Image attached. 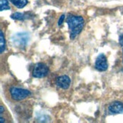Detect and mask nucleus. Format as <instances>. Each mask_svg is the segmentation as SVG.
I'll return each mask as SVG.
<instances>
[{
    "label": "nucleus",
    "instance_id": "f257e3e1",
    "mask_svg": "<svg viewBox=\"0 0 123 123\" xmlns=\"http://www.w3.org/2000/svg\"><path fill=\"white\" fill-rule=\"evenodd\" d=\"M66 23L70 30V38L74 39L81 32L84 25V20L81 16L69 15L66 19Z\"/></svg>",
    "mask_w": 123,
    "mask_h": 123
},
{
    "label": "nucleus",
    "instance_id": "f03ea898",
    "mask_svg": "<svg viewBox=\"0 0 123 123\" xmlns=\"http://www.w3.org/2000/svg\"><path fill=\"white\" fill-rule=\"evenodd\" d=\"M9 92L11 94V98L15 101L22 100L31 94V92L29 90L23 89L21 88H16V87L11 88Z\"/></svg>",
    "mask_w": 123,
    "mask_h": 123
},
{
    "label": "nucleus",
    "instance_id": "7ed1b4c3",
    "mask_svg": "<svg viewBox=\"0 0 123 123\" xmlns=\"http://www.w3.org/2000/svg\"><path fill=\"white\" fill-rule=\"evenodd\" d=\"M29 39H30L29 34L28 33H25V32L16 33L12 38L13 44L15 46L21 48V49H22V48L25 47L28 45Z\"/></svg>",
    "mask_w": 123,
    "mask_h": 123
},
{
    "label": "nucleus",
    "instance_id": "20e7f679",
    "mask_svg": "<svg viewBox=\"0 0 123 123\" xmlns=\"http://www.w3.org/2000/svg\"><path fill=\"white\" fill-rule=\"evenodd\" d=\"M49 68L46 64L43 63H36L33 69V76L35 78H43L49 73Z\"/></svg>",
    "mask_w": 123,
    "mask_h": 123
},
{
    "label": "nucleus",
    "instance_id": "39448f33",
    "mask_svg": "<svg viewBox=\"0 0 123 123\" xmlns=\"http://www.w3.org/2000/svg\"><path fill=\"white\" fill-rule=\"evenodd\" d=\"M95 68L99 71H106L108 68L106 57L103 54H100L97 57L95 62Z\"/></svg>",
    "mask_w": 123,
    "mask_h": 123
},
{
    "label": "nucleus",
    "instance_id": "423d86ee",
    "mask_svg": "<svg viewBox=\"0 0 123 123\" xmlns=\"http://www.w3.org/2000/svg\"><path fill=\"white\" fill-rule=\"evenodd\" d=\"M71 79L68 76H62L58 77L56 79V85L57 86L62 89H68L70 86Z\"/></svg>",
    "mask_w": 123,
    "mask_h": 123
},
{
    "label": "nucleus",
    "instance_id": "0eeeda50",
    "mask_svg": "<svg viewBox=\"0 0 123 123\" xmlns=\"http://www.w3.org/2000/svg\"><path fill=\"white\" fill-rule=\"evenodd\" d=\"M109 111L112 114L123 113V104L119 101H116V102L110 104L109 106Z\"/></svg>",
    "mask_w": 123,
    "mask_h": 123
},
{
    "label": "nucleus",
    "instance_id": "6e6552de",
    "mask_svg": "<svg viewBox=\"0 0 123 123\" xmlns=\"http://www.w3.org/2000/svg\"><path fill=\"white\" fill-rule=\"evenodd\" d=\"M9 1L18 8H22L28 4V0H9Z\"/></svg>",
    "mask_w": 123,
    "mask_h": 123
},
{
    "label": "nucleus",
    "instance_id": "1a4fd4ad",
    "mask_svg": "<svg viewBox=\"0 0 123 123\" xmlns=\"http://www.w3.org/2000/svg\"><path fill=\"white\" fill-rule=\"evenodd\" d=\"M11 18L14 20H22L24 19H27L28 18V15L22 14V13H19V12H15L11 15Z\"/></svg>",
    "mask_w": 123,
    "mask_h": 123
},
{
    "label": "nucleus",
    "instance_id": "9d476101",
    "mask_svg": "<svg viewBox=\"0 0 123 123\" xmlns=\"http://www.w3.org/2000/svg\"><path fill=\"white\" fill-rule=\"evenodd\" d=\"M5 49V40L2 31H0V52L1 54L4 52Z\"/></svg>",
    "mask_w": 123,
    "mask_h": 123
},
{
    "label": "nucleus",
    "instance_id": "9b49d317",
    "mask_svg": "<svg viewBox=\"0 0 123 123\" xmlns=\"http://www.w3.org/2000/svg\"><path fill=\"white\" fill-rule=\"evenodd\" d=\"M11 9L7 0H0V11Z\"/></svg>",
    "mask_w": 123,
    "mask_h": 123
},
{
    "label": "nucleus",
    "instance_id": "f8f14e48",
    "mask_svg": "<svg viewBox=\"0 0 123 123\" xmlns=\"http://www.w3.org/2000/svg\"><path fill=\"white\" fill-rule=\"evenodd\" d=\"M65 14H62V15L61 16L60 18H59V20H58V26H61V25L62 24L64 20H65Z\"/></svg>",
    "mask_w": 123,
    "mask_h": 123
},
{
    "label": "nucleus",
    "instance_id": "ddd939ff",
    "mask_svg": "<svg viewBox=\"0 0 123 123\" xmlns=\"http://www.w3.org/2000/svg\"><path fill=\"white\" fill-rule=\"evenodd\" d=\"M119 43L122 46H123V34L120 35L119 36Z\"/></svg>",
    "mask_w": 123,
    "mask_h": 123
},
{
    "label": "nucleus",
    "instance_id": "4468645a",
    "mask_svg": "<svg viewBox=\"0 0 123 123\" xmlns=\"http://www.w3.org/2000/svg\"><path fill=\"white\" fill-rule=\"evenodd\" d=\"M3 110H4V107L2 106H0V113H1V114H2V113H3Z\"/></svg>",
    "mask_w": 123,
    "mask_h": 123
},
{
    "label": "nucleus",
    "instance_id": "2eb2a0df",
    "mask_svg": "<svg viewBox=\"0 0 123 123\" xmlns=\"http://www.w3.org/2000/svg\"><path fill=\"white\" fill-rule=\"evenodd\" d=\"M0 119H1V122H2V123L5 122V119L2 118V116H1V118H0Z\"/></svg>",
    "mask_w": 123,
    "mask_h": 123
}]
</instances>
